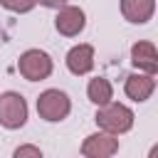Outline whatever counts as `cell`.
Returning <instances> with one entry per match:
<instances>
[{
    "mask_svg": "<svg viewBox=\"0 0 158 158\" xmlns=\"http://www.w3.org/2000/svg\"><path fill=\"white\" fill-rule=\"evenodd\" d=\"M131 64L138 69V72H148V74H156L158 72V52H156V44L143 40V42H136L131 47Z\"/></svg>",
    "mask_w": 158,
    "mask_h": 158,
    "instance_id": "obj_9",
    "label": "cell"
},
{
    "mask_svg": "<svg viewBox=\"0 0 158 158\" xmlns=\"http://www.w3.org/2000/svg\"><path fill=\"white\" fill-rule=\"evenodd\" d=\"M15 156H17V158H22V156H35V158H40L42 151H40L37 146H17V148H15Z\"/></svg>",
    "mask_w": 158,
    "mask_h": 158,
    "instance_id": "obj_13",
    "label": "cell"
},
{
    "mask_svg": "<svg viewBox=\"0 0 158 158\" xmlns=\"http://www.w3.org/2000/svg\"><path fill=\"white\" fill-rule=\"evenodd\" d=\"M156 12V0H121V15L131 25H146Z\"/></svg>",
    "mask_w": 158,
    "mask_h": 158,
    "instance_id": "obj_10",
    "label": "cell"
},
{
    "mask_svg": "<svg viewBox=\"0 0 158 158\" xmlns=\"http://www.w3.org/2000/svg\"><path fill=\"white\" fill-rule=\"evenodd\" d=\"M114 153H118V138L101 128L96 133L86 136L81 143V156H86V158H109Z\"/></svg>",
    "mask_w": 158,
    "mask_h": 158,
    "instance_id": "obj_6",
    "label": "cell"
},
{
    "mask_svg": "<svg viewBox=\"0 0 158 158\" xmlns=\"http://www.w3.org/2000/svg\"><path fill=\"white\" fill-rule=\"evenodd\" d=\"M54 69L52 57L44 49H25L17 59V72L27 81H44Z\"/></svg>",
    "mask_w": 158,
    "mask_h": 158,
    "instance_id": "obj_4",
    "label": "cell"
},
{
    "mask_svg": "<svg viewBox=\"0 0 158 158\" xmlns=\"http://www.w3.org/2000/svg\"><path fill=\"white\" fill-rule=\"evenodd\" d=\"M123 91L131 101H148L151 94L156 91V74H148V72H136V74H128L126 77V84H123Z\"/></svg>",
    "mask_w": 158,
    "mask_h": 158,
    "instance_id": "obj_7",
    "label": "cell"
},
{
    "mask_svg": "<svg viewBox=\"0 0 158 158\" xmlns=\"http://www.w3.org/2000/svg\"><path fill=\"white\" fill-rule=\"evenodd\" d=\"M0 5H2L5 10H10V12L22 15V12H30V10L37 5V0H0Z\"/></svg>",
    "mask_w": 158,
    "mask_h": 158,
    "instance_id": "obj_12",
    "label": "cell"
},
{
    "mask_svg": "<svg viewBox=\"0 0 158 158\" xmlns=\"http://www.w3.org/2000/svg\"><path fill=\"white\" fill-rule=\"evenodd\" d=\"M69 111H72V101L62 89H44L37 96V114L47 123L64 121L69 116Z\"/></svg>",
    "mask_w": 158,
    "mask_h": 158,
    "instance_id": "obj_2",
    "label": "cell"
},
{
    "mask_svg": "<svg viewBox=\"0 0 158 158\" xmlns=\"http://www.w3.org/2000/svg\"><path fill=\"white\" fill-rule=\"evenodd\" d=\"M133 111L126 106V104H118V101H109V104H101L96 109V126L111 136H121V133H128L133 128Z\"/></svg>",
    "mask_w": 158,
    "mask_h": 158,
    "instance_id": "obj_1",
    "label": "cell"
},
{
    "mask_svg": "<svg viewBox=\"0 0 158 158\" xmlns=\"http://www.w3.org/2000/svg\"><path fill=\"white\" fill-rule=\"evenodd\" d=\"M67 69L77 77H84L94 69V47L81 42V44H74L69 52H67Z\"/></svg>",
    "mask_w": 158,
    "mask_h": 158,
    "instance_id": "obj_8",
    "label": "cell"
},
{
    "mask_svg": "<svg viewBox=\"0 0 158 158\" xmlns=\"http://www.w3.org/2000/svg\"><path fill=\"white\" fill-rule=\"evenodd\" d=\"M27 101L20 91H2L0 94V126L7 131L22 128L27 123Z\"/></svg>",
    "mask_w": 158,
    "mask_h": 158,
    "instance_id": "obj_3",
    "label": "cell"
},
{
    "mask_svg": "<svg viewBox=\"0 0 158 158\" xmlns=\"http://www.w3.org/2000/svg\"><path fill=\"white\" fill-rule=\"evenodd\" d=\"M40 5H44V7H52V10H59L62 5H67L69 0H37Z\"/></svg>",
    "mask_w": 158,
    "mask_h": 158,
    "instance_id": "obj_14",
    "label": "cell"
},
{
    "mask_svg": "<svg viewBox=\"0 0 158 158\" xmlns=\"http://www.w3.org/2000/svg\"><path fill=\"white\" fill-rule=\"evenodd\" d=\"M54 27L59 35L64 37H77L84 27H86V15L81 7L77 5H62L57 10V17H54Z\"/></svg>",
    "mask_w": 158,
    "mask_h": 158,
    "instance_id": "obj_5",
    "label": "cell"
},
{
    "mask_svg": "<svg viewBox=\"0 0 158 158\" xmlns=\"http://www.w3.org/2000/svg\"><path fill=\"white\" fill-rule=\"evenodd\" d=\"M86 96H89V101L96 104V106L109 104V101L114 99V86H111V81H109L106 77H94V79H89V84H86Z\"/></svg>",
    "mask_w": 158,
    "mask_h": 158,
    "instance_id": "obj_11",
    "label": "cell"
}]
</instances>
